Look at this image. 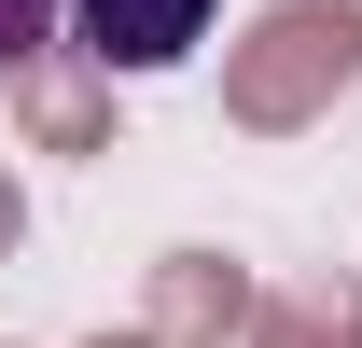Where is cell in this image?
<instances>
[{
  "mask_svg": "<svg viewBox=\"0 0 362 348\" xmlns=\"http://www.w3.org/2000/svg\"><path fill=\"white\" fill-rule=\"evenodd\" d=\"M209 14L223 0H70V28H84L98 70H181V56L209 42Z\"/></svg>",
  "mask_w": 362,
  "mask_h": 348,
  "instance_id": "cell-1",
  "label": "cell"
},
{
  "mask_svg": "<svg viewBox=\"0 0 362 348\" xmlns=\"http://www.w3.org/2000/svg\"><path fill=\"white\" fill-rule=\"evenodd\" d=\"M56 14H70V0H0V70H28V56L56 42Z\"/></svg>",
  "mask_w": 362,
  "mask_h": 348,
  "instance_id": "cell-2",
  "label": "cell"
}]
</instances>
